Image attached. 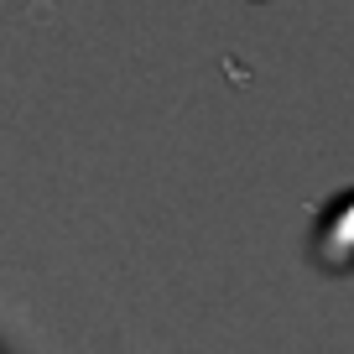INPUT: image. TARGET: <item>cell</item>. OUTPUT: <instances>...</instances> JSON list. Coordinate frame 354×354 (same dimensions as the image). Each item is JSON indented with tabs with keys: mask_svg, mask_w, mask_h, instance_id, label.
<instances>
[{
	"mask_svg": "<svg viewBox=\"0 0 354 354\" xmlns=\"http://www.w3.org/2000/svg\"><path fill=\"white\" fill-rule=\"evenodd\" d=\"M313 261L328 277H354V183L323 203L318 224H313Z\"/></svg>",
	"mask_w": 354,
	"mask_h": 354,
	"instance_id": "1",
	"label": "cell"
}]
</instances>
